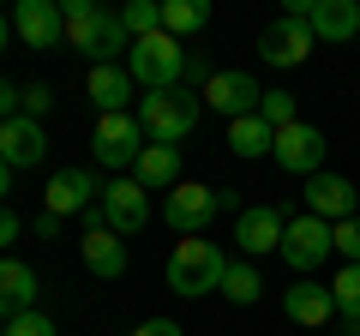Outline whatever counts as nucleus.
Masks as SVG:
<instances>
[{"instance_id":"nucleus-21","label":"nucleus","mask_w":360,"mask_h":336,"mask_svg":"<svg viewBox=\"0 0 360 336\" xmlns=\"http://www.w3.org/2000/svg\"><path fill=\"white\" fill-rule=\"evenodd\" d=\"M307 25H312L319 42H354L360 37V6H354V0H319Z\"/></svg>"},{"instance_id":"nucleus-29","label":"nucleus","mask_w":360,"mask_h":336,"mask_svg":"<svg viewBox=\"0 0 360 336\" xmlns=\"http://www.w3.org/2000/svg\"><path fill=\"white\" fill-rule=\"evenodd\" d=\"M6 336H60V324H54L49 312H37V306H30V312H18V318L6 324Z\"/></svg>"},{"instance_id":"nucleus-20","label":"nucleus","mask_w":360,"mask_h":336,"mask_svg":"<svg viewBox=\"0 0 360 336\" xmlns=\"http://www.w3.org/2000/svg\"><path fill=\"white\" fill-rule=\"evenodd\" d=\"M132 181L144 193H174L180 186V144H144V156L132 162Z\"/></svg>"},{"instance_id":"nucleus-8","label":"nucleus","mask_w":360,"mask_h":336,"mask_svg":"<svg viewBox=\"0 0 360 336\" xmlns=\"http://www.w3.org/2000/svg\"><path fill=\"white\" fill-rule=\"evenodd\" d=\"M144 127H139V115H103L96 120V138H90V150H96V162L103 168H132L144 156Z\"/></svg>"},{"instance_id":"nucleus-23","label":"nucleus","mask_w":360,"mask_h":336,"mask_svg":"<svg viewBox=\"0 0 360 336\" xmlns=\"http://www.w3.org/2000/svg\"><path fill=\"white\" fill-rule=\"evenodd\" d=\"M276 144V127L264 115H246V120H229V150L234 156H270Z\"/></svg>"},{"instance_id":"nucleus-27","label":"nucleus","mask_w":360,"mask_h":336,"mask_svg":"<svg viewBox=\"0 0 360 336\" xmlns=\"http://www.w3.org/2000/svg\"><path fill=\"white\" fill-rule=\"evenodd\" d=\"M330 295H336V312H342V318H360V264H342V271H336Z\"/></svg>"},{"instance_id":"nucleus-28","label":"nucleus","mask_w":360,"mask_h":336,"mask_svg":"<svg viewBox=\"0 0 360 336\" xmlns=\"http://www.w3.org/2000/svg\"><path fill=\"white\" fill-rule=\"evenodd\" d=\"M258 115H264L270 120V127H276V132H283V127H295V96H288V91H264V103H258Z\"/></svg>"},{"instance_id":"nucleus-25","label":"nucleus","mask_w":360,"mask_h":336,"mask_svg":"<svg viewBox=\"0 0 360 336\" xmlns=\"http://www.w3.org/2000/svg\"><path fill=\"white\" fill-rule=\"evenodd\" d=\"M222 295L234 300V306H252L258 295H264V276H258V264H229V276H222Z\"/></svg>"},{"instance_id":"nucleus-32","label":"nucleus","mask_w":360,"mask_h":336,"mask_svg":"<svg viewBox=\"0 0 360 336\" xmlns=\"http://www.w3.org/2000/svg\"><path fill=\"white\" fill-rule=\"evenodd\" d=\"M127 336H180V324L174 318H144V324H132Z\"/></svg>"},{"instance_id":"nucleus-34","label":"nucleus","mask_w":360,"mask_h":336,"mask_svg":"<svg viewBox=\"0 0 360 336\" xmlns=\"http://www.w3.org/2000/svg\"><path fill=\"white\" fill-rule=\"evenodd\" d=\"M18 228H25V222H18V210L0 205V246H13V240H18Z\"/></svg>"},{"instance_id":"nucleus-5","label":"nucleus","mask_w":360,"mask_h":336,"mask_svg":"<svg viewBox=\"0 0 360 336\" xmlns=\"http://www.w3.org/2000/svg\"><path fill=\"white\" fill-rule=\"evenodd\" d=\"M330 252H336V240H330V222H324V217H312V210L288 217V228H283V264L295 276H312Z\"/></svg>"},{"instance_id":"nucleus-17","label":"nucleus","mask_w":360,"mask_h":336,"mask_svg":"<svg viewBox=\"0 0 360 336\" xmlns=\"http://www.w3.org/2000/svg\"><path fill=\"white\" fill-rule=\"evenodd\" d=\"M283 312H288L295 324H307V330H319V324H330V318H336V295H330V283L295 276V288L283 295Z\"/></svg>"},{"instance_id":"nucleus-14","label":"nucleus","mask_w":360,"mask_h":336,"mask_svg":"<svg viewBox=\"0 0 360 336\" xmlns=\"http://www.w3.org/2000/svg\"><path fill=\"white\" fill-rule=\"evenodd\" d=\"M198 96H205V108H217V115H229V120L258 115V103H264V91L252 84V72H217Z\"/></svg>"},{"instance_id":"nucleus-39","label":"nucleus","mask_w":360,"mask_h":336,"mask_svg":"<svg viewBox=\"0 0 360 336\" xmlns=\"http://www.w3.org/2000/svg\"><path fill=\"white\" fill-rule=\"evenodd\" d=\"M0 336H6V324H0Z\"/></svg>"},{"instance_id":"nucleus-22","label":"nucleus","mask_w":360,"mask_h":336,"mask_svg":"<svg viewBox=\"0 0 360 336\" xmlns=\"http://www.w3.org/2000/svg\"><path fill=\"white\" fill-rule=\"evenodd\" d=\"M90 103L103 108V115H127L132 72H127V66H90Z\"/></svg>"},{"instance_id":"nucleus-13","label":"nucleus","mask_w":360,"mask_h":336,"mask_svg":"<svg viewBox=\"0 0 360 336\" xmlns=\"http://www.w3.org/2000/svg\"><path fill=\"white\" fill-rule=\"evenodd\" d=\"M283 228H288V217L276 205H246L240 217H234V240H240L246 259H258V252H283Z\"/></svg>"},{"instance_id":"nucleus-33","label":"nucleus","mask_w":360,"mask_h":336,"mask_svg":"<svg viewBox=\"0 0 360 336\" xmlns=\"http://www.w3.org/2000/svg\"><path fill=\"white\" fill-rule=\"evenodd\" d=\"M18 103H25V91H13V78H0V120H13Z\"/></svg>"},{"instance_id":"nucleus-30","label":"nucleus","mask_w":360,"mask_h":336,"mask_svg":"<svg viewBox=\"0 0 360 336\" xmlns=\"http://www.w3.org/2000/svg\"><path fill=\"white\" fill-rule=\"evenodd\" d=\"M330 240H336V252H342V264H360V217L330 222Z\"/></svg>"},{"instance_id":"nucleus-16","label":"nucleus","mask_w":360,"mask_h":336,"mask_svg":"<svg viewBox=\"0 0 360 336\" xmlns=\"http://www.w3.org/2000/svg\"><path fill=\"white\" fill-rule=\"evenodd\" d=\"M78 252H84L90 276H103V283H120L127 276V240H120L108 222H96V228H84V240H78Z\"/></svg>"},{"instance_id":"nucleus-6","label":"nucleus","mask_w":360,"mask_h":336,"mask_svg":"<svg viewBox=\"0 0 360 336\" xmlns=\"http://www.w3.org/2000/svg\"><path fill=\"white\" fill-rule=\"evenodd\" d=\"M217 210H222V186H205V181H180L162 198V222L174 234H205Z\"/></svg>"},{"instance_id":"nucleus-36","label":"nucleus","mask_w":360,"mask_h":336,"mask_svg":"<svg viewBox=\"0 0 360 336\" xmlns=\"http://www.w3.org/2000/svg\"><path fill=\"white\" fill-rule=\"evenodd\" d=\"M13 193V168H6V156H0V198Z\"/></svg>"},{"instance_id":"nucleus-3","label":"nucleus","mask_w":360,"mask_h":336,"mask_svg":"<svg viewBox=\"0 0 360 336\" xmlns=\"http://www.w3.org/2000/svg\"><path fill=\"white\" fill-rule=\"evenodd\" d=\"M198 115H205V96L186 91V84H174V91H144L139 96V127L150 144H180L186 132L198 127Z\"/></svg>"},{"instance_id":"nucleus-38","label":"nucleus","mask_w":360,"mask_h":336,"mask_svg":"<svg viewBox=\"0 0 360 336\" xmlns=\"http://www.w3.org/2000/svg\"><path fill=\"white\" fill-rule=\"evenodd\" d=\"M348 336H360V318H348Z\"/></svg>"},{"instance_id":"nucleus-10","label":"nucleus","mask_w":360,"mask_h":336,"mask_svg":"<svg viewBox=\"0 0 360 336\" xmlns=\"http://www.w3.org/2000/svg\"><path fill=\"white\" fill-rule=\"evenodd\" d=\"M96 205H103V222L115 234H144L150 228V193L139 181H108Z\"/></svg>"},{"instance_id":"nucleus-26","label":"nucleus","mask_w":360,"mask_h":336,"mask_svg":"<svg viewBox=\"0 0 360 336\" xmlns=\"http://www.w3.org/2000/svg\"><path fill=\"white\" fill-rule=\"evenodd\" d=\"M120 25H127V37H156L162 30V0H132V6H120Z\"/></svg>"},{"instance_id":"nucleus-7","label":"nucleus","mask_w":360,"mask_h":336,"mask_svg":"<svg viewBox=\"0 0 360 336\" xmlns=\"http://www.w3.org/2000/svg\"><path fill=\"white\" fill-rule=\"evenodd\" d=\"M324 132L312 127V120H295V127L276 132V144H270V156H276V168H288V174H300V181H312V174H324Z\"/></svg>"},{"instance_id":"nucleus-37","label":"nucleus","mask_w":360,"mask_h":336,"mask_svg":"<svg viewBox=\"0 0 360 336\" xmlns=\"http://www.w3.org/2000/svg\"><path fill=\"white\" fill-rule=\"evenodd\" d=\"M6 37H13V18H6V13H0V49H6Z\"/></svg>"},{"instance_id":"nucleus-1","label":"nucleus","mask_w":360,"mask_h":336,"mask_svg":"<svg viewBox=\"0 0 360 336\" xmlns=\"http://www.w3.org/2000/svg\"><path fill=\"white\" fill-rule=\"evenodd\" d=\"M60 18H66V42L90 66H115L120 54H132V37L120 25V13L96 6V0H60Z\"/></svg>"},{"instance_id":"nucleus-19","label":"nucleus","mask_w":360,"mask_h":336,"mask_svg":"<svg viewBox=\"0 0 360 336\" xmlns=\"http://www.w3.org/2000/svg\"><path fill=\"white\" fill-rule=\"evenodd\" d=\"M300 198H307V210L324 217V222H348V217H354V186H348L342 174H312Z\"/></svg>"},{"instance_id":"nucleus-35","label":"nucleus","mask_w":360,"mask_h":336,"mask_svg":"<svg viewBox=\"0 0 360 336\" xmlns=\"http://www.w3.org/2000/svg\"><path fill=\"white\" fill-rule=\"evenodd\" d=\"M37 234H42V240H54V234H60V217H49V210H42V217H37Z\"/></svg>"},{"instance_id":"nucleus-4","label":"nucleus","mask_w":360,"mask_h":336,"mask_svg":"<svg viewBox=\"0 0 360 336\" xmlns=\"http://www.w3.org/2000/svg\"><path fill=\"white\" fill-rule=\"evenodd\" d=\"M127 72H132V84H144V91H174L180 78H186V49H180L168 30L139 37L132 54H127Z\"/></svg>"},{"instance_id":"nucleus-31","label":"nucleus","mask_w":360,"mask_h":336,"mask_svg":"<svg viewBox=\"0 0 360 336\" xmlns=\"http://www.w3.org/2000/svg\"><path fill=\"white\" fill-rule=\"evenodd\" d=\"M54 108V91L49 84H25V103H18V115H30V120H42Z\"/></svg>"},{"instance_id":"nucleus-9","label":"nucleus","mask_w":360,"mask_h":336,"mask_svg":"<svg viewBox=\"0 0 360 336\" xmlns=\"http://www.w3.org/2000/svg\"><path fill=\"white\" fill-rule=\"evenodd\" d=\"M312 42H319L312 25H307V18H288V13L270 18V25L258 30V54H264V66H300L312 54Z\"/></svg>"},{"instance_id":"nucleus-24","label":"nucleus","mask_w":360,"mask_h":336,"mask_svg":"<svg viewBox=\"0 0 360 336\" xmlns=\"http://www.w3.org/2000/svg\"><path fill=\"white\" fill-rule=\"evenodd\" d=\"M210 25V6H205V0H162V30H168V37H193V30H205Z\"/></svg>"},{"instance_id":"nucleus-15","label":"nucleus","mask_w":360,"mask_h":336,"mask_svg":"<svg viewBox=\"0 0 360 336\" xmlns=\"http://www.w3.org/2000/svg\"><path fill=\"white\" fill-rule=\"evenodd\" d=\"M0 156H6V168H37L42 156H49V138H42V120H30V115H13V120H0Z\"/></svg>"},{"instance_id":"nucleus-18","label":"nucleus","mask_w":360,"mask_h":336,"mask_svg":"<svg viewBox=\"0 0 360 336\" xmlns=\"http://www.w3.org/2000/svg\"><path fill=\"white\" fill-rule=\"evenodd\" d=\"M37 295H42V283L25 259H0V324H13L18 312H30Z\"/></svg>"},{"instance_id":"nucleus-11","label":"nucleus","mask_w":360,"mask_h":336,"mask_svg":"<svg viewBox=\"0 0 360 336\" xmlns=\"http://www.w3.org/2000/svg\"><path fill=\"white\" fill-rule=\"evenodd\" d=\"M13 30H18L25 49H60V37H66L60 0H18L13 6Z\"/></svg>"},{"instance_id":"nucleus-12","label":"nucleus","mask_w":360,"mask_h":336,"mask_svg":"<svg viewBox=\"0 0 360 336\" xmlns=\"http://www.w3.org/2000/svg\"><path fill=\"white\" fill-rule=\"evenodd\" d=\"M103 198V181L90 174V168H60L49 186H42V205H49V217H78V210H90Z\"/></svg>"},{"instance_id":"nucleus-2","label":"nucleus","mask_w":360,"mask_h":336,"mask_svg":"<svg viewBox=\"0 0 360 336\" xmlns=\"http://www.w3.org/2000/svg\"><path fill=\"white\" fill-rule=\"evenodd\" d=\"M168 295L180 300H198V295H222V276H229V259H222V246L205 240V234H186V240L168 252Z\"/></svg>"}]
</instances>
